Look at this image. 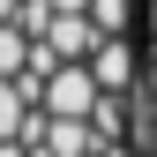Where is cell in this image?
<instances>
[{"mask_svg":"<svg viewBox=\"0 0 157 157\" xmlns=\"http://www.w3.org/2000/svg\"><path fill=\"white\" fill-rule=\"evenodd\" d=\"M90 23H97V37H127L135 30V0H90Z\"/></svg>","mask_w":157,"mask_h":157,"instance_id":"6","label":"cell"},{"mask_svg":"<svg viewBox=\"0 0 157 157\" xmlns=\"http://www.w3.org/2000/svg\"><path fill=\"white\" fill-rule=\"evenodd\" d=\"M30 90L23 82H0V142H23V127H30Z\"/></svg>","mask_w":157,"mask_h":157,"instance_id":"5","label":"cell"},{"mask_svg":"<svg viewBox=\"0 0 157 157\" xmlns=\"http://www.w3.org/2000/svg\"><path fill=\"white\" fill-rule=\"evenodd\" d=\"M30 52H37V37L23 23H0V82H23V75H30Z\"/></svg>","mask_w":157,"mask_h":157,"instance_id":"4","label":"cell"},{"mask_svg":"<svg viewBox=\"0 0 157 157\" xmlns=\"http://www.w3.org/2000/svg\"><path fill=\"white\" fill-rule=\"evenodd\" d=\"M97 75H90V60H67V67H52L45 75V90H37V112H52V120H90L97 112Z\"/></svg>","mask_w":157,"mask_h":157,"instance_id":"1","label":"cell"},{"mask_svg":"<svg viewBox=\"0 0 157 157\" xmlns=\"http://www.w3.org/2000/svg\"><path fill=\"white\" fill-rule=\"evenodd\" d=\"M90 75L105 97H135L142 90V52H135V37H105V45L90 52Z\"/></svg>","mask_w":157,"mask_h":157,"instance_id":"2","label":"cell"},{"mask_svg":"<svg viewBox=\"0 0 157 157\" xmlns=\"http://www.w3.org/2000/svg\"><path fill=\"white\" fill-rule=\"evenodd\" d=\"M30 8V0H0V23H15V15H23Z\"/></svg>","mask_w":157,"mask_h":157,"instance_id":"12","label":"cell"},{"mask_svg":"<svg viewBox=\"0 0 157 157\" xmlns=\"http://www.w3.org/2000/svg\"><path fill=\"white\" fill-rule=\"evenodd\" d=\"M52 15H90V0H45Z\"/></svg>","mask_w":157,"mask_h":157,"instance_id":"8","label":"cell"},{"mask_svg":"<svg viewBox=\"0 0 157 157\" xmlns=\"http://www.w3.org/2000/svg\"><path fill=\"white\" fill-rule=\"evenodd\" d=\"M37 45H45L52 60L67 67V60H90V52L105 45V37H97V23H90V15H52V30L37 37Z\"/></svg>","mask_w":157,"mask_h":157,"instance_id":"3","label":"cell"},{"mask_svg":"<svg viewBox=\"0 0 157 157\" xmlns=\"http://www.w3.org/2000/svg\"><path fill=\"white\" fill-rule=\"evenodd\" d=\"M135 150H142V157H157V120H150L142 135H135Z\"/></svg>","mask_w":157,"mask_h":157,"instance_id":"9","label":"cell"},{"mask_svg":"<svg viewBox=\"0 0 157 157\" xmlns=\"http://www.w3.org/2000/svg\"><path fill=\"white\" fill-rule=\"evenodd\" d=\"M97 157H142V150H135V142H105Z\"/></svg>","mask_w":157,"mask_h":157,"instance_id":"11","label":"cell"},{"mask_svg":"<svg viewBox=\"0 0 157 157\" xmlns=\"http://www.w3.org/2000/svg\"><path fill=\"white\" fill-rule=\"evenodd\" d=\"M142 97H150V112H157V52L142 60Z\"/></svg>","mask_w":157,"mask_h":157,"instance_id":"7","label":"cell"},{"mask_svg":"<svg viewBox=\"0 0 157 157\" xmlns=\"http://www.w3.org/2000/svg\"><path fill=\"white\" fill-rule=\"evenodd\" d=\"M142 30H150V52H157V0H142Z\"/></svg>","mask_w":157,"mask_h":157,"instance_id":"10","label":"cell"}]
</instances>
